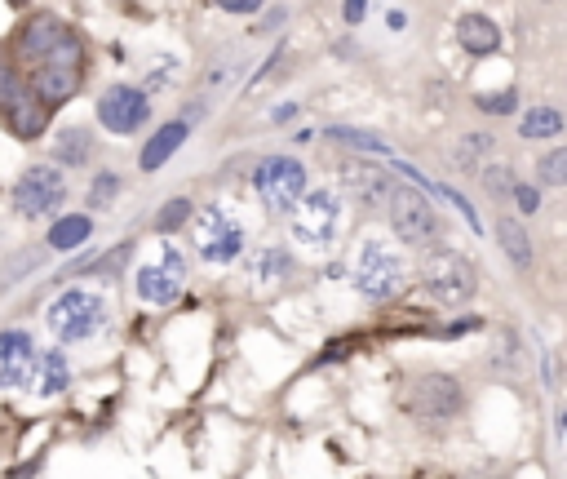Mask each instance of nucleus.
<instances>
[{"mask_svg": "<svg viewBox=\"0 0 567 479\" xmlns=\"http://www.w3.org/2000/svg\"><path fill=\"white\" fill-rule=\"evenodd\" d=\"M36 369V346L23 329L0 333V386H27Z\"/></svg>", "mask_w": 567, "mask_h": 479, "instance_id": "ddd939ff", "label": "nucleus"}, {"mask_svg": "<svg viewBox=\"0 0 567 479\" xmlns=\"http://www.w3.org/2000/svg\"><path fill=\"white\" fill-rule=\"evenodd\" d=\"M5 120H9V129H14L18 138H36L40 129H45V120H49V103L36 94V89H27V98L9 107Z\"/></svg>", "mask_w": 567, "mask_h": 479, "instance_id": "f3484780", "label": "nucleus"}, {"mask_svg": "<svg viewBox=\"0 0 567 479\" xmlns=\"http://www.w3.org/2000/svg\"><path fill=\"white\" fill-rule=\"evenodd\" d=\"M27 98V85H23V76H18L9 63H0V111H9L14 103H23Z\"/></svg>", "mask_w": 567, "mask_h": 479, "instance_id": "bb28decb", "label": "nucleus"}, {"mask_svg": "<svg viewBox=\"0 0 567 479\" xmlns=\"http://www.w3.org/2000/svg\"><path fill=\"white\" fill-rule=\"evenodd\" d=\"M483 187L492 200H510L514 196V169L510 165H488L483 169Z\"/></svg>", "mask_w": 567, "mask_h": 479, "instance_id": "a878e982", "label": "nucleus"}, {"mask_svg": "<svg viewBox=\"0 0 567 479\" xmlns=\"http://www.w3.org/2000/svg\"><path fill=\"white\" fill-rule=\"evenodd\" d=\"M519 134L528 138V142H541V138H554V134H563V116L554 107H532L528 116H523V125H519Z\"/></svg>", "mask_w": 567, "mask_h": 479, "instance_id": "4be33fe9", "label": "nucleus"}, {"mask_svg": "<svg viewBox=\"0 0 567 479\" xmlns=\"http://www.w3.org/2000/svg\"><path fill=\"white\" fill-rule=\"evenodd\" d=\"M191 218V200H169V205H164L160 209V218H156V227L160 231H173V227H182V222H187Z\"/></svg>", "mask_w": 567, "mask_h": 479, "instance_id": "c756f323", "label": "nucleus"}, {"mask_svg": "<svg viewBox=\"0 0 567 479\" xmlns=\"http://www.w3.org/2000/svg\"><path fill=\"white\" fill-rule=\"evenodd\" d=\"M63 36H67V27L58 23L54 14H36L32 23H23V32H18V58L36 67L40 58H45Z\"/></svg>", "mask_w": 567, "mask_h": 479, "instance_id": "4468645a", "label": "nucleus"}, {"mask_svg": "<svg viewBox=\"0 0 567 479\" xmlns=\"http://www.w3.org/2000/svg\"><path fill=\"white\" fill-rule=\"evenodd\" d=\"M404 280H408L404 258L390 253L381 240H368L364 249H359V258H355V289L364 293V298H373V302L395 298V293L404 289Z\"/></svg>", "mask_w": 567, "mask_h": 479, "instance_id": "7ed1b4c3", "label": "nucleus"}, {"mask_svg": "<svg viewBox=\"0 0 567 479\" xmlns=\"http://www.w3.org/2000/svg\"><path fill=\"white\" fill-rule=\"evenodd\" d=\"M191 240L204 262H231V258H240V249H244V222L226 205H209L195 218Z\"/></svg>", "mask_w": 567, "mask_h": 479, "instance_id": "20e7f679", "label": "nucleus"}, {"mask_svg": "<svg viewBox=\"0 0 567 479\" xmlns=\"http://www.w3.org/2000/svg\"><path fill=\"white\" fill-rule=\"evenodd\" d=\"M67 382H71V373H67V355L63 351H45V355H36V369H32V386H36V395H63L67 391Z\"/></svg>", "mask_w": 567, "mask_h": 479, "instance_id": "a211bd4d", "label": "nucleus"}, {"mask_svg": "<svg viewBox=\"0 0 567 479\" xmlns=\"http://www.w3.org/2000/svg\"><path fill=\"white\" fill-rule=\"evenodd\" d=\"M333 138L337 142H346V147H359V151H377V156H386V142L373 138V134H355V129H333Z\"/></svg>", "mask_w": 567, "mask_h": 479, "instance_id": "7c9ffc66", "label": "nucleus"}, {"mask_svg": "<svg viewBox=\"0 0 567 479\" xmlns=\"http://www.w3.org/2000/svg\"><path fill=\"white\" fill-rule=\"evenodd\" d=\"M421 284H426L430 298H439L443 307H461V302H470L474 289H479V271H474V262L466 253L439 249L421 262Z\"/></svg>", "mask_w": 567, "mask_h": 479, "instance_id": "f03ea898", "label": "nucleus"}, {"mask_svg": "<svg viewBox=\"0 0 567 479\" xmlns=\"http://www.w3.org/2000/svg\"><path fill=\"white\" fill-rule=\"evenodd\" d=\"M89 147H94V142H89L85 129H63V138L54 142L58 160H67L71 169H76V165H85V160H89Z\"/></svg>", "mask_w": 567, "mask_h": 479, "instance_id": "5701e85b", "label": "nucleus"}, {"mask_svg": "<svg viewBox=\"0 0 567 479\" xmlns=\"http://www.w3.org/2000/svg\"><path fill=\"white\" fill-rule=\"evenodd\" d=\"M457 40H461V49L474 54V58L497 54V49H501V27L492 23V18H483V14H466L457 23Z\"/></svg>", "mask_w": 567, "mask_h": 479, "instance_id": "dca6fc26", "label": "nucleus"}, {"mask_svg": "<svg viewBox=\"0 0 567 479\" xmlns=\"http://www.w3.org/2000/svg\"><path fill=\"white\" fill-rule=\"evenodd\" d=\"M49 329L58 342H85L107 324V302L94 289H67L49 302Z\"/></svg>", "mask_w": 567, "mask_h": 479, "instance_id": "f257e3e1", "label": "nucleus"}, {"mask_svg": "<svg viewBox=\"0 0 567 479\" xmlns=\"http://www.w3.org/2000/svg\"><path fill=\"white\" fill-rule=\"evenodd\" d=\"M213 5L226 9V14H257L266 0H213Z\"/></svg>", "mask_w": 567, "mask_h": 479, "instance_id": "72a5a7b5", "label": "nucleus"}, {"mask_svg": "<svg viewBox=\"0 0 567 479\" xmlns=\"http://www.w3.org/2000/svg\"><path fill=\"white\" fill-rule=\"evenodd\" d=\"M89 231H94V227H89V218H85V213H71V218H58L54 222V231H49V244H54V249H80V244H85L89 240Z\"/></svg>", "mask_w": 567, "mask_h": 479, "instance_id": "412c9836", "label": "nucleus"}, {"mask_svg": "<svg viewBox=\"0 0 567 479\" xmlns=\"http://www.w3.org/2000/svg\"><path fill=\"white\" fill-rule=\"evenodd\" d=\"M342 227V205L333 191H306L293 205V240H302L306 249H328Z\"/></svg>", "mask_w": 567, "mask_h": 479, "instance_id": "39448f33", "label": "nucleus"}, {"mask_svg": "<svg viewBox=\"0 0 567 479\" xmlns=\"http://www.w3.org/2000/svg\"><path fill=\"white\" fill-rule=\"evenodd\" d=\"M63 200H67V182H63V173L49 165L27 169L14 182V205L23 218H49V213L63 209Z\"/></svg>", "mask_w": 567, "mask_h": 479, "instance_id": "1a4fd4ad", "label": "nucleus"}, {"mask_svg": "<svg viewBox=\"0 0 567 479\" xmlns=\"http://www.w3.org/2000/svg\"><path fill=\"white\" fill-rule=\"evenodd\" d=\"M182 284H187V262H182V253L164 240V258L156 262V267L138 271V298L156 302V307H169V302H178Z\"/></svg>", "mask_w": 567, "mask_h": 479, "instance_id": "9d476101", "label": "nucleus"}, {"mask_svg": "<svg viewBox=\"0 0 567 479\" xmlns=\"http://www.w3.org/2000/svg\"><path fill=\"white\" fill-rule=\"evenodd\" d=\"M390 227L404 244H430L439 240V213L435 205L426 200V191H412V187H399L390 191Z\"/></svg>", "mask_w": 567, "mask_h": 479, "instance_id": "0eeeda50", "label": "nucleus"}, {"mask_svg": "<svg viewBox=\"0 0 567 479\" xmlns=\"http://www.w3.org/2000/svg\"><path fill=\"white\" fill-rule=\"evenodd\" d=\"M497 240H501L505 258H510L519 271L532 267V240H528V231H523L514 218H497Z\"/></svg>", "mask_w": 567, "mask_h": 479, "instance_id": "aec40b11", "label": "nucleus"}, {"mask_svg": "<svg viewBox=\"0 0 567 479\" xmlns=\"http://www.w3.org/2000/svg\"><path fill=\"white\" fill-rule=\"evenodd\" d=\"M9 5H23V0H9Z\"/></svg>", "mask_w": 567, "mask_h": 479, "instance_id": "c9c22d12", "label": "nucleus"}, {"mask_svg": "<svg viewBox=\"0 0 567 479\" xmlns=\"http://www.w3.org/2000/svg\"><path fill=\"white\" fill-rule=\"evenodd\" d=\"M249 267H253L257 275H266V280H275V275L288 271V258H284V249H262V253H253Z\"/></svg>", "mask_w": 567, "mask_h": 479, "instance_id": "cd10ccee", "label": "nucleus"}, {"mask_svg": "<svg viewBox=\"0 0 567 479\" xmlns=\"http://www.w3.org/2000/svg\"><path fill=\"white\" fill-rule=\"evenodd\" d=\"M147 116H151L147 94L133 89V85H111L107 94L98 98V120L111 129V134H133V129H142Z\"/></svg>", "mask_w": 567, "mask_h": 479, "instance_id": "9b49d317", "label": "nucleus"}, {"mask_svg": "<svg viewBox=\"0 0 567 479\" xmlns=\"http://www.w3.org/2000/svg\"><path fill=\"white\" fill-rule=\"evenodd\" d=\"M514 205H519L523 213H536V209H541V196H536V187H523V182H514Z\"/></svg>", "mask_w": 567, "mask_h": 479, "instance_id": "473e14b6", "label": "nucleus"}, {"mask_svg": "<svg viewBox=\"0 0 567 479\" xmlns=\"http://www.w3.org/2000/svg\"><path fill=\"white\" fill-rule=\"evenodd\" d=\"M563 431H567V417H563Z\"/></svg>", "mask_w": 567, "mask_h": 479, "instance_id": "e433bc0d", "label": "nucleus"}, {"mask_svg": "<svg viewBox=\"0 0 567 479\" xmlns=\"http://www.w3.org/2000/svg\"><path fill=\"white\" fill-rule=\"evenodd\" d=\"M342 191L355 196V205H386L390 191H395V178L377 165H364V160H346L342 165Z\"/></svg>", "mask_w": 567, "mask_h": 479, "instance_id": "f8f14e48", "label": "nucleus"}, {"mask_svg": "<svg viewBox=\"0 0 567 479\" xmlns=\"http://www.w3.org/2000/svg\"><path fill=\"white\" fill-rule=\"evenodd\" d=\"M474 103H479V111H488V116H510L519 107V94H510V89L505 94H479Z\"/></svg>", "mask_w": 567, "mask_h": 479, "instance_id": "c85d7f7f", "label": "nucleus"}, {"mask_svg": "<svg viewBox=\"0 0 567 479\" xmlns=\"http://www.w3.org/2000/svg\"><path fill=\"white\" fill-rule=\"evenodd\" d=\"M536 178H541L545 187H567V147H554L550 156L536 160Z\"/></svg>", "mask_w": 567, "mask_h": 479, "instance_id": "393cba45", "label": "nucleus"}, {"mask_svg": "<svg viewBox=\"0 0 567 479\" xmlns=\"http://www.w3.org/2000/svg\"><path fill=\"white\" fill-rule=\"evenodd\" d=\"M116 191H120V178H116V173H107V178H98V182H94V191H89V205H98V209H102L111 196H116Z\"/></svg>", "mask_w": 567, "mask_h": 479, "instance_id": "2f4dec72", "label": "nucleus"}, {"mask_svg": "<svg viewBox=\"0 0 567 479\" xmlns=\"http://www.w3.org/2000/svg\"><path fill=\"white\" fill-rule=\"evenodd\" d=\"M492 151V138L488 134H466L461 138V147H457V169H466V173H479V160Z\"/></svg>", "mask_w": 567, "mask_h": 479, "instance_id": "b1692460", "label": "nucleus"}, {"mask_svg": "<svg viewBox=\"0 0 567 479\" xmlns=\"http://www.w3.org/2000/svg\"><path fill=\"white\" fill-rule=\"evenodd\" d=\"M32 85H36V94L45 98L49 107H54V103H67V98L80 89V67H67V63H40Z\"/></svg>", "mask_w": 567, "mask_h": 479, "instance_id": "2eb2a0df", "label": "nucleus"}, {"mask_svg": "<svg viewBox=\"0 0 567 479\" xmlns=\"http://www.w3.org/2000/svg\"><path fill=\"white\" fill-rule=\"evenodd\" d=\"M182 142H187V125H182V120H173V125H164V129H156V134H151V142L147 147H142V169L147 173H156L164 160L173 156V151L182 147Z\"/></svg>", "mask_w": 567, "mask_h": 479, "instance_id": "6ab92c4d", "label": "nucleus"}, {"mask_svg": "<svg viewBox=\"0 0 567 479\" xmlns=\"http://www.w3.org/2000/svg\"><path fill=\"white\" fill-rule=\"evenodd\" d=\"M364 9H368V0H346V5H342V14H346V23H350V27H355V23H359V18H364Z\"/></svg>", "mask_w": 567, "mask_h": 479, "instance_id": "f704fd0d", "label": "nucleus"}, {"mask_svg": "<svg viewBox=\"0 0 567 479\" xmlns=\"http://www.w3.org/2000/svg\"><path fill=\"white\" fill-rule=\"evenodd\" d=\"M408 413L426 426H448L461 413V386L443 373H426L412 382L408 391Z\"/></svg>", "mask_w": 567, "mask_h": 479, "instance_id": "6e6552de", "label": "nucleus"}, {"mask_svg": "<svg viewBox=\"0 0 567 479\" xmlns=\"http://www.w3.org/2000/svg\"><path fill=\"white\" fill-rule=\"evenodd\" d=\"M253 182H257L262 205L271 213H293V205L306 196V169H302V160H293V156L262 160L253 173Z\"/></svg>", "mask_w": 567, "mask_h": 479, "instance_id": "423d86ee", "label": "nucleus"}]
</instances>
